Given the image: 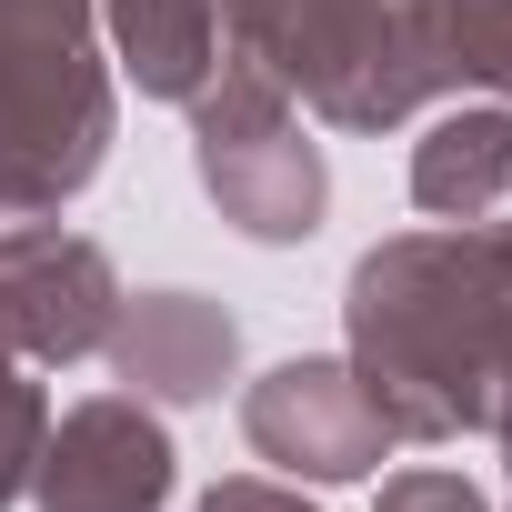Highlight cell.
<instances>
[{"label": "cell", "mask_w": 512, "mask_h": 512, "mask_svg": "<svg viewBox=\"0 0 512 512\" xmlns=\"http://www.w3.org/2000/svg\"><path fill=\"white\" fill-rule=\"evenodd\" d=\"M342 322L392 442L492 432V392L512 372V221H432L372 241L342 282Z\"/></svg>", "instance_id": "6da1fadb"}, {"label": "cell", "mask_w": 512, "mask_h": 512, "mask_svg": "<svg viewBox=\"0 0 512 512\" xmlns=\"http://www.w3.org/2000/svg\"><path fill=\"white\" fill-rule=\"evenodd\" d=\"M221 51L272 71L332 131H402L442 101L422 0H221Z\"/></svg>", "instance_id": "7a4b0ae2"}, {"label": "cell", "mask_w": 512, "mask_h": 512, "mask_svg": "<svg viewBox=\"0 0 512 512\" xmlns=\"http://www.w3.org/2000/svg\"><path fill=\"white\" fill-rule=\"evenodd\" d=\"M91 0H0V211H61L111 161V71Z\"/></svg>", "instance_id": "3957f363"}, {"label": "cell", "mask_w": 512, "mask_h": 512, "mask_svg": "<svg viewBox=\"0 0 512 512\" xmlns=\"http://www.w3.org/2000/svg\"><path fill=\"white\" fill-rule=\"evenodd\" d=\"M191 171L211 191V211L241 231V241H312L322 211H332V161L302 121V101L221 51V71L191 91Z\"/></svg>", "instance_id": "277c9868"}, {"label": "cell", "mask_w": 512, "mask_h": 512, "mask_svg": "<svg viewBox=\"0 0 512 512\" xmlns=\"http://www.w3.org/2000/svg\"><path fill=\"white\" fill-rule=\"evenodd\" d=\"M121 272L91 231L61 211H0V352H21L31 372L91 362L111 342Z\"/></svg>", "instance_id": "5b68a950"}, {"label": "cell", "mask_w": 512, "mask_h": 512, "mask_svg": "<svg viewBox=\"0 0 512 512\" xmlns=\"http://www.w3.org/2000/svg\"><path fill=\"white\" fill-rule=\"evenodd\" d=\"M241 432L282 482H372L392 462V422L372 402V382L352 372V352H302L272 362L262 382L241 392Z\"/></svg>", "instance_id": "8992f818"}, {"label": "cell", "mask_w": 512, "mask_h": 512, "mask_svg": "<svg viewBox=\"0 0 512 512\" xmlns=\"http://www.w3.org/2000/svg\"><path fill=\"white\" fill-rule=\"evenodd\" d=\"M171 482H181V452H171L161 412L141 392H101L51 422L31 502L41 512H171Z\"/></svg>", "instance_id": "52a82bcc"}, {"label": "cell", "mask_w": 512, "mask_h": 512, "mask_svg": "<svg viewBox=\"0 0 512 512\" xmlns=\"http://www.w3.org/2000/svg\"><path fill=\"white\" fill-rule=\"evenodd\" d=\"M101 352L141 402H221V382L241 372V322L201 292H121Z\"/></svg>", "instance_id": "ba28073f"}, {"label": "cell", "mask_w": 512, "mask_h": 512, "mask_svg": "<svg viewBox=\"0 0 512 512\" xmlns=\"http://www.w3.org/2000/svg\"><path fill=\"white\" fill-rule=\"evenodd\" d=\"M412 201L432 221H502L512 211V101H462L412 151Z\"/></svg>", "instance_id": "9c48e42d"}, {"label": "cell", "mask_w": 512, "mask_h": 512, "mask_svg": "<svg viewBox=\"0 0 512 512\" xmlns=\"http://www.w3.org/2000/svg\"><path fill=\"white\" fill-rule=\"evenodd\" d=\"M91 21L141 101H191L221 71V0H91Z\"/></svg>", "instance_id": "30bf717a"}, {"label": "cell", "mask_w": 512, "mask_h": 512, "mask_svg": "<svg viewBox=\"0 0 512 512\" xmlns=\"http://www.w3.org/2000/svg\"><path fill=\"white\" fill-rule=\"evenodd\" d=\"M41 442H51V402H41V382H31V362H21V352H0V512L31 502Z\"/></svg>", "instance_id": "8fae6325"}, {"label": "cell", "mask_w": 512, "mask_h": 512, "mask_svg": "<svg viewBox=\"0 0 512 512\" xmlns=\"http://www.w3.org/2000/svg\"><path fill=\"white\" fill-rule=\"evenodd\" d=\"M372 512H492V502H482L452 462H412V472H392V482H382V502H372Z\"/></svg>", "instance_id": "7c38bea8"}, {"label": "cell", "mask_w": 512, "mask_h": 512, "mask_svg": "<svg viewBox=\"0 0 512 512\" xmlns=\"http://www.w3.org/2000/svg\"><path fill=\"white\" fill-rule=\"evenodd\" d=\"M201 512H312V502H302L292 482H251V472H241V482H211Z\"/></svg>", "instance_id": "4fadbf2b"}, {"label": "cell", "mask_w": 512, "mask_h": 512, "mask_svg": "<svg viewBox=\"0 0 512 512\" xmlns=\"http://www.w3.org/2000/svg\"><path fill=\"white\" fill-rule=\"evenodd\" d=\"M492 442H512V372H502V392H492Z\"/></svg>", "instance_id": "5bb4252c"}, {"label": "cell", "mask_w": 512, "mask_h": 512, "mask_svg": "<svg viewBox=\"0 0 512 512\" xmlns=\"http://www.w3.org/2000/svg\"><path fill=\"white\" fill-rule=\"evenodd\" d=\"M502 221H512V211H502Z\"/></svg>", "instance_id": "9a60e30c"}]
</instances>
